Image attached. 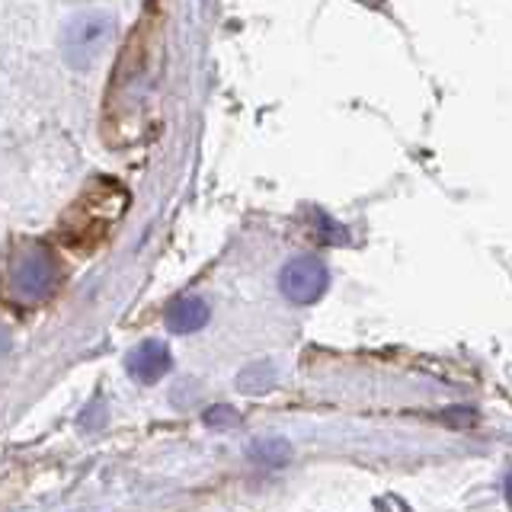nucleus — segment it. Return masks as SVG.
Listing matches in <instances>:
<instances>
[{
	"instance_id": "nucleus-1",
	"label": "nucleus",
	"mask_w": 512,
	"mask_h": 512,
	"mask_svg": "<svg viewBox=\"0 0 512 512\" xmlns=\"http://www.w3.org/2000/svg\"><path fill=\"white\" fill-rule=\"evenodd\" d=\"M160 64V16L148 10L128 36L103 96V141L132 148L154 125V93Z\"/></svg>"
},
{
	"instance_id": "nucleus-2",
	"label": "nucleus",
	"mask_w": 512,
	"mask_h": 512,
	"mask_svg": "<svg viewBox=\"0 0 512 512\" xmlns=\"http://www.w3.org/2000/svg\"><path fill=\"white\" fill-rule=\"evenodd\" d=\"M128 205V189L109 176L90 183L61 218V240L77 253H90L109 240Z\"/></svg>"
},
{
	"instance_id": "nucleus-3",
	"label": "nucleus",
	"mask_w": 512,
	"mask_h": 512,
	"mask_svg": "<svg viewBox=\"0 0 512 512\" xmlns=\"http://www.w3.org/2000/svg\"><path fill=\"white\" fill-rule=\"evenodd\" d=\"M112 36H116V16L106 10H80L61 29V55L68 68L87 71L103 58Z\"/></svg>"
},
{
	"instance_id": "nucleus-4",
	"label": "nucleus",
	"mask_w": 512,
	"mask_h": 512,
	"mask_svg": "<svg viewBox=\"0 0 512 512\" xmlns=\"http://www.w3.org/2000/svg\"><path fill=\"white\" fill-rule=\"evenodd\" d=\"M58 263L48 247L29 244L13 256L7 269V298L16 304H39L55 292Z\"/></svg>"
},
{
	"instance_id": "nucleus-5",
	"label": "nucleus",
	"mask_w": 512,
	"mask_h": 512,
	"mask_svg": "<svg viewBox=\"0 0 512 512\" xmlns=\"http://www.w3.org/2000/svg\"><path fill=\"white\" fill-rule=\"evenodd\" d=\"M327 266L317 256H292L279 272V288L292 304H314L327 292Z\"/></svg>"
},
{
	"instance_id": "nucleus-6",
	"label": "nucleus",
	"mask_w": 512,
	"mask_h": 512,
	"mask_svg": "<svg viewBox=\"0 0 512 512\" xmlns=\"http://www.w3.org/2000/svg\"><path fill=\"white\" fill-rule=\"evenodd\" d=\"M170 349L160 343V340H144L138 343L132 352H128L125 359V368L128 375H132L135 381L141 384H157L160 378H164L170 372Z\"/></svg>"
},
{
	"instance_id": "nucleus-7",
	"label": "nucleus",
	"mask_w": 512,
	"mask_h": 512,
	"mask_svg": "<svg viewBox=\"0 0 512 512\" xmlns=\"http://www.w3.org/2000/svg\"><path fill=\"white\" fill-rule=\"evenodd\" d=\"M208 304L196 295L189 298H176L170 308H167V330L170 333H196L208 324Z\"/></svg>"
},
{
	"instance_id": "nucleus-8",
	"label": "nucleus",
	"mask_w": 512,
	"mask_h": 512,
	"mask_svg": "<svg viewBox=\"0 0 512 512\" xmlns=\"http://www.w3.org/2000/svg\"><path fill=\"white\" fill-rule=\"evenodd\" d=\"M247 455L256 464H263V468H285V464L292 461V442L282 436H263V439L250 442Z\"/></svg>"
},
{
	"instance_id": "nucleus-9",
	"label": "nucleus",
	"mask_w": 512,
	"mask_h": 512,
	"mask_svg": "<svg viewBox=\"0 0 512 512\" xmlns=\"http://www.w3.org/2000/svg\"><path fill=\"white\" fill-rule=\"evenodd\" d=\"M272 384H276V365L266 362V359L250 365V368H244L240 378H237V388L244 391V394H263V391L272 388Z\"/></svg>"
},
{
	"instance_id": "nucleus-10",
	"label": "nucleus",
	"mask_w": 512,
	"mask_h": 512,
	"mask_svg": "<svg viewBox=\"0 0 512 512\" xmlns=\"http://www.w3.org/2000/svg\"><path fill=\"white\" fill-rule=\"evenodd\" d=\"M202 420H205L208 429H234L240 423V413L234 407H228V404H215V407H208L202 413Z\"/></svg>"
},
{
	"instance_id": "nucleus-11",
	"label": "nucleus",
	"mask_w": 512,
	"mask_h": 512,
	"mask_svg": "<svg viewBox=\"0 0 512 512\" xmlns=\"http://www.w3.org/2000/svg\"><path fill=\"white\" fill-rule=\"evenodd\" d=\"M442 420H445L448 426H471V423L477 420V413L468 410V407H452V410H445V413H442Z\"/></svg>"
},
{
	"instance_id": "nucleus-12",
	"label": "nucleus",
	"mask_w": 512,
	"mask_h": 512,
	"mask_svg": "<svg viewBox=\"0 0 512 512\" xmlns=\"http://www.w3.org/2000/svg\"><path fill=\"white\" fill-rule=\"evenodd\" d=\"M7 352H10V333H7L4 327H0V359H4Z\"/></svg>"
}]
</instances>
